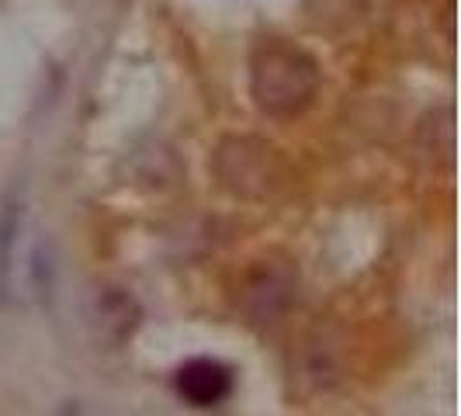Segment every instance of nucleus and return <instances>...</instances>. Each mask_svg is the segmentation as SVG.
Here are the masks:
<instances>
[{"mask_svg":"<svg viewBox=\"0 0 461 416\" xmlns=\"http://www.w3.org/2000/svg\"><path fill=\"white\" fill-rule=\"evenodd\" d=\"M174 389L194 410H212L232 393V368L215 357H191L174 375Z\"/></svg>","mask_w":461,"mask_h":416,"instance_id":"3","label":"nucleus"},{"mask_svg":"<svg viewBox=\"0 0 461 416\" xmlns=\"http://www.w3.org/2000/svg\"><path fill=\"white\" fill-rule=\"evenodd\" d=\"M320 84L316 56L288 39H260L250 52V97L260 115L277 122L305 115L320 97Z\"/></svg>","mask_w":461,"mask_h":416,"instance_id":"1","label":"nucleus"},{"mask_svg":"<svg viewBox=\"0 0 461 416\" xmlns=\"http://www.w3.org/2000/svg\"><path fill=\"white\" fill-rule=\"evenodd\" d=\"M212 170L219 185L236 198H267L285 181V160L271 142L257 136L219 139L212 153Z\"/></svg>","mask_w":461,"mask_h":416,"instance_id":"2","label":"nucleus"},{"mask_svg":"<svg viewBox=\"0 0 461 416\" xmlns=\"http://www.w3.org/2000/svg\"><path fill=\"white\" fill-rule=\"evenodd\" d=\"M22 222H24L22 198H7L0 205V277L11 275L14 247H18V236H22Z\"/></svg>","mask_w":461,"mask_h":416,"instance_id":"4","label":"nucleus"}]
</instances>
